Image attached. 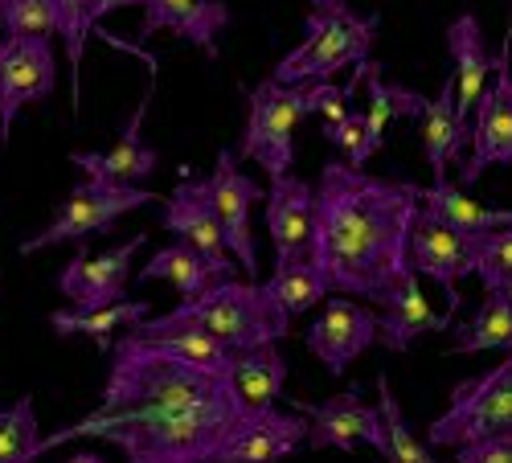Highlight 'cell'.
<instances>
[{
    "label": "cell",
    "instance_id": "8fae6325",
    "mask_svg": "<svg viewBox=\"0 0 512 463\" xmlns=\"http://www.w3.org/2000/svg\"><path fill=\"white\" fill-rule=\"evenodd\" d=\"M406 267L414 275L435 279L447 291V308L459 312V291L455 283L463 275H476V238L459 234L447 222H439L431 209H414L410 238H406Z\"/></svg>",
    "mask_w": 512,
    "mask_h": 463
},
{
    "label": "cell",
    "instance_id": "7402d4cb",
    "mask_svg": "<svg viewBox=\"0 0 512 463\" xmlns=\"http://www.w3.org/2000/svg\"><path fill=\"white\" fill-rule=\"evenodd\" d=\"M230 25V9L222 0H144L140 37L156 29L177 33L189 46L205 50V58H218V33Z\"/></svg>",
    "mask_w": 512,
    "mask_h": 463
},
{
    "label": "cell",
    "instance_id": "83f0119b",
    "mask_svg": "<svg viewBox=\"0 0 512 463\" xmlns=\"http://www.w3.org/2000/svg\"><path fill=\"white\" fill-rule=\"evenodd\" d=\"M140 279H144V283H148V279H168V283L177 287V296H181V300H193V296H201L209 283L234 279V267H218V263H209L205 255H197V250L173 242V246L156 250V255L144 263Z\"/></svg>",
    "mask_w": 512,
    "mask_h": 463
},
{
    "label": "cell",
    "instance_id": "277c9868",
    "mask_svg": "<svg viewBox=\"0 0 512 463\" xmlns=\"http://www.w3.org/2000/svg\"><path fill=\"white\" fill-rule=\"evenodd\" d=\"M377 37V13H353L349 0H312L308 33L279 66L275 82H312L369 58Z\"/></svg>",
    "mask_w": 512,
    "mask_h": 463
},
{
    "label": "cell",
    "instance_id": "603a6c76",
    "mask_svg": "<svg viewBox=\"0 0 512 463\" xmlns=\"http://www.w3.org/2000/svg\"><path fill=\"white\" fill-rule=\"evenodd\" d=\"M447 50H451V62H455V78H451L455 82V111L467 123V115H472L476 99L484 95L488 78L496 70V54L488 50L484 25L472 13H459L447 25Z\"/></svg>",
    "mask_w": 512,
    "mask_h": 463
},
{
    "label": "cell",
    "instance_id": "484cf974",
    "mask_svg": "<svg viewBox=\"0 0 512 463\" xmlns=\"http://www.w3.org/2000/svg\"><path fill=\"white\" fill-rule=\"evenodd\" d=\"M418 205L431 209L439 222H447L459 234H492V230H512V209L500 205H484L476 197H467L459 185H431V189H418Z\"/></svg>",
    "mask_w": 512,
    "mask_h": 463
},
{
    "label": "cell",
    "instance_id": "74e56055",
    "mask_svg": "<svg viewBox=\"0 0 512 463\" xmlns=\"http://www.w3.org/2000/svg\"><path fill=\"white\" fill-rule=\"evenodd\" d=\"M308 99H312V115H320L324 123H336V119H345L353 111L349 107V91L332 87L328 78H312L308 82Z\"/></svg>",
    "mask_w": 512,
    "mask_h": 463
},
{
    "label": "cell",
    "instance_id": "d590c367",
    "mask_svg": "<svg viewBox=\"0 0 512 463\" xmlns=\"http://www.w3.org/2000/svg\"><path fill=\"white\" fill-rule=\"evenodd\" d=\"M476 275L484 279V287H512V230L476 238Z\"/></svg>",
    "mask_w": 512,
    "mask_h": 463
},
{
    "label": "cell",
    "instance_id": "4dcf8cb0",
    "mask_svg": "<svg viewBox=\"0 0 512 463\" xmlns=\"http://www.w3.org/2000/svg\"><path fill=\"white\" fill-rule=\"evenodd\" d=\"M271 308L291 324L295 316H304L308 308H316L328 296V279L312 267V259L300 263H275V275L263 283Z\"/></svg>",
    "mask_w": 512,
    "mask_h": 463
},
{
    "label": "cell",
    "instance_id": "9a60e30c",
    "mask_svg": "<svg viewBox=\"0 0 512 463\" xmlns=\"http://www.w3.org/2000/svg\"><path fill=\"white\" fill-rule=\"evenodd\" d=\"M373 341H377V316L345 296H332L308 328V349L320 357V365L332 377L345 373Z\"/></svg>",
    "mask_w": 512,
    "mask_h": 463
},
{
    "label": "cell",
    "instance_id": "ab89813d",
    "mask_svg": "<svg viewBox=\"0 0 512 463\" xmlns=\"http://www.w3.org/2000/svg\"><path fill=\"white\" fill-rule=\"evenodd\" d=\"M127 5H144V0H95V25H99L107 13H115V9H127Z\"/></svg>",
    "mask_w": 512,
    "mask_h": 463
},
{
    "label": "cell",
    "instance_id": "cb8c5ba5",
    "mask_svg": "<svg viewBox=\"0 0 512 463\" xmlns=\"http://www.w3.org/2000/svg\"><path fill=\"white\" fill-rule=\"evenodd\" d=\"M226 382L246 410L275 406L283 394V382H287V361H283L279 345H254V349L230 353Z\"/></svg>",
    "mask_w": 512,
    "mask_h": 463
},
{
    "label": "cell",
    "instance_id": "d4e9b609",
    "mask_svg": "<svg viewBox=\"0 0 512 463\" xmlns=\"http://www.w3.org/2000/svg\"><path fill=\"white\" fill-rule=\"evenodd\" d=\"M422 152H426V164L435 173V185L447 181V168L463 160V144H467V123L459 119L455 111V82L447 78L439 99H426L422 107Z\"/></svg>",
    "mask_w": 512,
    "mask_h": 463
},
{
    "label": "cell",
    "instance_id": "f546056e",
    "mask_svg": "<svg viewBox=\"0 0 512 463\" xmlns=\"http://www.w3.org/2000/svg\"><path fill=\"white\" fill-rule=\"evenodd\" d=\"M152 304L148 300H119V304H107V308H91V312H50V328L58 336H91L99 349L111 353V332L115 328H132L140 320H148Z\"/></svg>",
    "mask_w": 512,
    "mask_h": 463
},
{
    "label": "cell",
    "instance_id": "836d02e7",
    "mask_svg": "<svg viewBox=\"0 0 512 463\" xmlns=\"http://www.w3.org/2000/svg\"><path fill=\"white\" fill-rule=\"evenodd\" d=\"M41 431L33 414V394L17 398L9 410H0V463H37Z\"/></svg>",
    "mask_w": 512,
    "mask_h": 463
},
{
    "label": "cell",
    "instance_id": "f35d334b",
    "mask_svg": "<svg viewBox=\"0 0 512 463\" xmlns=\"http://www.w3.org/2000/svg\"><path fill=\"white\" fill-rule=\"evenodd\" d=\"M455 463H512V431L455 447Z\"/></svg>",
    "mask_w": 512,
    "mask_h": 463
},
{
    "label": "cell",
    "instance_id": "9c48e42d",
    "mask_svg": "<svg viewBox=\"0 0 512 463\" xmlns=\"http://www.w3.org/2000/svg\"><path fill=\"white\" fill-rule=\"evenodd\" d=\"M472 123H467V140H472V156L459 164V181L476 185L484 168L492 164H512V29L504 33L496 50V70L488 78L484 95L472 107Z\"/></svg>",
    "mask_w": 512,
    "mask_h": 463
},
{
    "label": "cell",
    "instance_id": "e575fe53",
    "mask_svg": "<svg viewBox=\"0 0 512 463\" xmlns=\"http://www.w3.org/2000/svg\"><path fill=\"white\" fill-rule=\"evenodd\" d=\"M5 37H54V0H0Z\"/></svg>",
    "mask_w": 512,
    "mask_h": 463
},
{
    "label": "cell",
    "instance_id": "f1b7e54d",
    "mask_svg": "<svg viewBox=\"0 0 512 463\" xmlns=\"http://www.w3.org/2000/svg\"><path fill=\"white\" fill-rule=\"evenodd\" d=\"M365 99H369V107H365V128H369V136H373L377 148L386 144L390 123H398V119H418L422 107H426V99H422L418 91L402 87V82H390L386 74H381V66H373V62L365 66Z\"/></svg>",
    "mask_w": 512,
    "mask_h": 463
},
{
    "label": "cell",
    "instance_id": "2e32d148",
    "mask_svg": "<svg viewBox=\"0 0 512 463\" xmlns=\"http://www.w3.org/2000/svg\"><path fill=\"white\" fill-rule=\"evenodd\" d=\"M308 447V418L287 410H250L213 463H283Z\"/></svg>",
    "mask_w": 512,
    "mask_h": 463
},
{
    "label": "cell",
    "instance_id": "52a82bcc",
    "mask_svg": "<svg viewBox=\"0 0 512 463\" xmlns=\"http://www.w3.org/2000/svg\"><path fill=\"white\" fill-rule=\"evenodd\" d=\"M512 431V353L484 377L451 390V406L426 431V447H467Z\"/></svg>",
    "mask_w": 512,
    "mask_h": 463
},
{
    "label": "cell",
    "instance_id": "8992f818",
    "mask_svg": "<svg viewBox=\"0 0 512 463\" xmlns=\"http://www.w3.org/2000/svg\"><path fill=\"white\" fill-rule=\"evenodd\" d=\"M250 111H246V128H242V144H238V160H254L271 181L287 177L291 168V132L304 115H312V99H308V82H275L263 78L259 87L246 95Z\"/></svg>",
    "mask_w": 512,
    "mask_h": 463
},
{
    "label": "cell",
    "instance_id": "60d3db41",
    "mask_svg": "<svg viewBox=\"0 0 512 463\" xmlns=\"http://www.w3.org/2000/svg\"><path fill=\"white\" fill-rule=\"evenodd\" d=\"M66 463H107V459H103L99 451H74Z\"/></svg>",
    "mask_w": 512,
    "mask_h": 463
},
{
    "label": "cell",
    "instance_id": "6da1fadb",
    "mask_svg": "<svg viewBox=\"0 0 512 463\" xmlns=\"http://www.w3.org/2000/svg\"><path fill=\"white\" fill-rule=\"evenodd\" d=\"M418 209V185L377 181L349 164H324L312 205V267L328 291L381 300L406 271V238Z\"/></svg>",
    "mask_w": 512,
    "mask_h": 463
},
{
    "label": "cell",
    "instance_id": "8d00e7d4",
    "mask_svg": "<svg viewBox=\"0 0 512 463\" xmlns=\"http://www.w3.org/2000/svg\"><path fill=\"white\" fill-rule=\"evenodd\" d=\"M324 140L345 156V164L349 168H361L373 152H377V144H373V136H369V128H365V115H357V111H349L345 119H336V123H324Z\"/></svg>",
    "mask_w": 512,
    "mask_h": 463
},
{
    "label": "cell",
    "instance_id": "7c38bea8",
    "mask_svg": "<svg viewBox=\"0 0 512 463\" xmlns=\"http://www.w3.org/2000/svg\"><path fill=\"white\" fill-rule=\"evenodd\" d=\"M205 197H209L213 218H218L226 255H234V263H238V267L250 275V283H254V279H259V255H254V234H250V205L263 197V189L242 173L238 156H234L230 148L218 152L213 177L205 181Z\"/></svg>",
    "mask_w": 512,
    "mask_h": 463
},
{
    "label": "cell",
    "instance_id": "30bf717a",
    "mask_svg": "<svg viewBox=\"0 0 512 463\" xmlns=\"http://www.w3.org/2000/svg\"><path fill=\"white\" fill-rule=\"evenodd\" d=\"M58 58L54 37H5L0 33V144L25 107L54 95Z\"/></svg>",
    "mask_w": 512,
    "mask_h": 463
},
{
    "label": "cell",
    "instance_id": "ffe728a7",
    "mask_svg": "<svg viewBox=\"0 0 512 463\" xmlns=\"http://www.w3.org/2000/svg\"><path fill=\"white\" fill-rule=\"evenodd\" d=\"M312 205L316 189L300 177H279L267 189V230L275 242V263H300L312 250Z\"/></svg>",
    "mask_w": 512,
    "mask_h": 463
},
{
    "label": "cell",
    "instance_id": "d6986e66",
    "mask_svg": "<svg viewBox=\"0 0 512 463\" xmlns=\"http://www.w3.org/2000/svg\"><path fill=\"white\" fill-rule=\"evenodd\" d=\"M160 226L168 234H177L181 246L197 250L209 263L218 267H238L230 255H226V242H222V230H218V218L209 209V197H205V181L193 177L189 168H181V185L173 189V197L164 201V218Z\"/></svg>",
    "mask_w": 512,
    "mask_h": 463
},
{
    "label": "cell",
    "instance_id": "5bb4252c",
    "mask_svg": "<svg viewBox=\"0 0 512 463\" xmlns=\"http://www.w3.org/2000/svg\"><path fill=\"white\" fill-rule=\"evenodd\" d=\"M148 242V234H132L123 246L107 250L99 259H87V255H74L62 275H58V291L78 308V312H91V308H107V304H119L123 291H127V279H132V259L136 250Z\"/></svg>",
    "mask_w": 512,
    "mask_h": 463
},
{
    "label": "cell",
    "instance_id": "ba28073f",
    "mask_svg": "<svg viewBox=\"0 0 512 463\" xmlns=\"http://www.w3.org/2000/svg\"><path fill=\"white\" fill-rule=\"evenodd\" d=\"M156 193L152 189H140V185H107V181H78L70 189V197L62 201V209L46 222V230H37L33 238L21 242V255H37L46 246H58V242H82V238H95V234H107L123 214L132 209H144L152 205Z\"/></svg>",
    "mask_w": 512,
    "mask_h": 463
},
{
    "label": "cell",
    "instance_id": "44dd1931",
    "mask_svg": "<svg viewBox=\"0 0 512 463\" xmlns=\"http://www.w3.org/2000/svg\"><path fill=\"white\" fill-rule=\"evenodd\" d=\"M123 336H132V341H144V345H156L164 353H173L197 369H209V373H226L230 365V349L218 341V336H209L193 316H185L181 308L164 312L156 320H140L132 324Z\"/></svg>",
    "mask_w": 512,
    "mask_h": 463
},
{
    "label": "cell",
    "instance_id": "4316f807",
    "mask_svg": "<svg viewBox=\"0 0 512 463\" xmlns=\"http://www.w3.org/2000/svg\"><path fill=\"white\" fill-rule=\"evenodd\" d=\"M512 353V287H488V300L472 320L451 332V353Z\"/></svg>",
    "mask_w": 512,
    "mask_h": 463
},
{
    "label": "cell",
    "instance_id": "5b68a950",
    "mask_svg": "<svg viewBox=\"0 0 512 463\" xmlns=\"http://www.w3.org/2000/svg\"><path fill=\"white\" fill-rule=\"evenodd\" d=\"M181 312L193 316L209 336H218L230 353H242L254 345H279L291 328L271 308L263 283H242V279L209 283L201 296L181 300Z\"/></svg>",
    "mask_w": 512,
    "mask_h": 463
},
{
    "label": "cell",
    "instance_id": "1f68e13d",
    "mask_svg": "<svg viewBox=\"0 0 512 463\" xmlns=\"http://www.w3.org/2000/svg\"><path fill=\"white\" fill-rule=\"evenodd\" d=\"M95 29V0H54V37H62V50L70 62V103H82V46Z\"/></svg>",
    "mask_w": 512,
    "mask_h": 463
},
{
    "label": "cell",
    "instance_id": "3957f363",
    "mask_svg": "<svg viewBox=\"0 0 512 463\" xmlns=\"http://www.w3.org/2000/svg\"><path fill=\"white\" fill-rule=\"evenodd\" d=\"M246 414L250 410L226 386L222 394L205 402L107 427L99 431V439L115 443L127 455V463H213L218 451L230 443V435L242 427Z\"/></svg>",
    "mask_w": 512,
    "mask_h": 463
},
{
    "label": "cell",
    "instance_id": "e0dca14e",
    "mask_svg": "<svg viewBox=\"0 0 512 463\" xmlns=\"http://www.w3.org/2000/svg\"><path fill=\"white\" fill-rule=\"evenodd\" d=\"M148 107H152V91L140 99V107L132 111V119L123 123V132L115 140L111 152H70V164L82 168L91 181H107V185H144L156 164H160V152L144 140V119H148Z\"/></svg>",
    "mask_w": 512,
    "mask_h": 463
},
{
    "label": "cell",
    "instance_id": "7a4b0ae2",
    "mask_svg": "<svg viewBox=\"0 0 512 463\" xmlns=\"http://www.w3.org/2000/svg\"><path fill=\"white\" fill-rule=\"evenodd\" d=\"M226 386H230L226 373L197 369V365L164 353L156 345L123 336L119 345H111V373H107V386H103V406L91 418H82V423L58 431L50 439H41L37 451H50V447L70 443L78 435H99L107 427L132 423V418H148V414H160V410L205 402L213 394H222Z\"/></svg>",
    "mask_w": 512,
    "mask_h": 463
},
{
    "label": "cell",
    "instance_id": "d6a6232c",
    "mask_svg": "<svg viewBox=\"0 0 512 463\" xmlns=\"http://www.w3.org/2000/svg\"><path fill=\"white\" fill-rule=\"evenodd\" d=\"M377 398H381L377 402V414H381V427H386V447H390L386 463H435L431 447H426L410 431V423H406V414H402V406L394 398V386H390L386 373H377Z\"/></svg>",
    "mask_w": 512,
    "mask_h": 463
},
{
    "label": "cell",
    "instance_id": "ac0fdd59",
    "mask_svg": "<svg viewBox=\"0 0 512 463\" xmlns=\"http://www.w3.org/2000/svg\"><path fill=\"white\" fill-rule=\"evenodd\" d=\"M381 304V320H377V336L390 353H406L418 336H431V332H447L455 308H447L443 316L426 304V296L418 291V275L406 267L390 287L386 296L377 300Z\"/></svg>",
    "mask_w": 512,
    "mask_h": 463
},
{
    "label": "cell",
    "instance_id": "4fadbf2b",
    "mask_svg": "<svg viewBox=\"0 0 512 463\" xmlns=\"http://www.w3.org/2000/svg\"><path fill=\"white\" fill-rule=\"evenodd\" d=\"M295 414L308 418V447L312 451H353L357 443H369L381 459L390 455L386 447V427H381L377 406H365L357 390H345L320 406L295 402Z\"/></svg>",
    "mask_w": 512,
    "mask_h": 463
}]
</instances>
